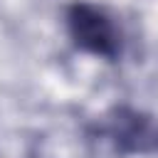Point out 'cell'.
Masks as SVG:
<instances>
[{
    "instance_id": "1",
    "label": "cell",
    "mask_w": 158,
    "mask_h": 158,
    "mask_svg": "<svg viewBox=\"0 0 158 158\" xmlns=\"http://www.w3.org/2000/svg\"><path fill=\"white\" fill-rule=\"evenodd\" d=\"M64 27L72 44L96 59L116 62L123 52V32L116 17L96 2L74 0L64 10Z\"/></svg>"
},
{
    "instance_id": "2",
    "label": "cell",
    "mask_w": 158,
    "mask_h": 158,
    "mask_svg": "<svg viewBox=\"0 0 158 158\" xmlns=\"http://www.w3.org/2000/svg\"><path fill=\"white\" fill-rule=\"evenodd\" d=\"M99 138H104L118 156H138L156 151L158 126L138 109L114 106L99 121Z\"/></svg>"
},
{
    "instance_id": "3",
    "label": "cell",
    "mask_w": 158,
    "mask_h": 158,
    "mask_svg": "<svg viewBox=\"0 0 158 158\" xmlns=\"http://www.w3.org/2000/svg\"><path fill=\"white\" fill-rule=\"evenodd\" d=\"M156 151H158V138H156Z\"/></svg>"
}]
</instances>
